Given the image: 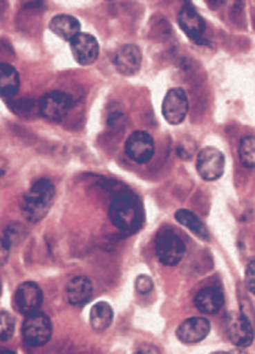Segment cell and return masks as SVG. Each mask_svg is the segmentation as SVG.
Masks as SVG:
<instances>
[{"mask_svg":"<svg viewBox=\"0 0 255 354\" xmlns=\"http://www.w3.org/2000/svg\"><path fill=\"white\" fill-rule=\"evenodd\" d=\"M55 198V185L48 178L37 180L23 195L21 210L29 223L41 221L53 206Z\"/></svg>","mask_w":255,"mask_h":354,"instance_id":"1","label":"cell"},{"mask_svg":"<svg viewBox=\"0 0 255 354\" xmlns=\"http://www.w3.org/2000/svg\"><path fill=\"white\" fill-rule=\"evenodd\" d=\"M111 223L122 232H135L143 223V210L138 198L132 194L118 195L110 205Z\"/></svg>","mask_w":255,"mask_h":354,"instance_id":"2","label":"cell"},{"mask_svg":"<svg viewBox=\"0 0 255 354\" xmlns=\"http://www.w3.org/2000/svg\"><path fill=\"white\" fill-rule=\"evenodd\" d=\"M73 106V99L69 93L53 91L46 93L39 100V114L51 122H61L66 118Z\"/></svg>","mask_w":255,"mask_h":354,"instance_id":"3","label":"cell"},{"mask_svg":"<svg viewBox=\"0 0 255 354\" xmlns=\"http://www.w3.org/2000/svg\"><path fill=\"white\" fill-rule=\"evenodd\" d=\"M22 335L28 345L39 348L46 345L53 335V324L47 315L36 312L26 317L22 326Z\"/></svg>","mask_w":255,"mask_h":354,"instance_id":"4","label":"cell"},{"mask_svg":"<svg viewBox=\"0 0 255 354\" xmlns=\"http://www.w3.org/2000/svg\"><path fill=\"white\" fill-rule=\"evenodd\" d=\"M225 334L232 345L239 349L249 348L254 341V328L240 312H231L225 319Z\"/></svg>","mask_w":255,"mask_h":354,"instance_id":"5","label":"cell"},{"mask_svg":"<svg viewBox=\"0 0 255 354\" xmlns=\"http://www.w3.org/2000/svg\"><path fill=\"white\" fill-rule=\"evenodd\" d=\"M155 254L164 266H177L185 254V243L171 231H162L155 238Z\"/></svg>","mask_w":255,"mask_h":354,"instance_id":"6","label":"cell"},{"mask_svg":"<svg viewBox=\"0 0 255 354\" xmlns=\"http://www.w3.org/2000/svg\"><path fill=\"white\" fill-rule=\"evenodd\" d=\"M196 169L203 180L214 181L224 174L225 157L216 147H205L198 154Z\"/></svg>","mask_w":255,"mask_h":354,"instance_id":"7","label":"cell"},{"mask_svg":"<svg viewBox=\"0 0 255 354\" xmlns=\"http://www.w3.org/2000/svg\"><path fill=\"white\" fill-rule=\"evenodd\" d=\"M125 153L136 164H146L151 161L155 153L153 136L144 131L133 132L125 143Z\"/></svg>","mask_w":255,"mask_h":354,"instance_id":"8","label":"cell"},{"mask_svg":"<svg viewBox=\"0 0 255 354\" xmlns=\"http://www.w3.org/2000/svg\"><path fill=\"white\" fill-rule=\"evenodd\" d=\"M189 103L187 92L182 88H171L165 95L162 103V114L170 125H180L188 114Z\"/></svg>","mask_w":255,"mask_h":354,"instance_id":"9","label":"cell"},{"mask_svg":"<svg viewBox=\"0 0 255 354\" xmlns=\"http://www.w3.org/2000/svg\"><path fill=\"white\" fill-rule=\"evenodd\" d=\"M41 304H43V291L36 283L25 281L18 286L15 292V305L22 315L30 316L39 312Z\"/></svg>","mask_w":255,"mask_h":354,"instance_id":"10","label":"cell"},{"mask_svg":"<svg viewBox=\"0 0 255 354\" xmlns=\"http://www.w3.org/2000/svg\"><path fill=\"white\" fill-rule=\"evenodd\" d=\"M69 43H70L72 54L77 64L88 66V65H92L99 58L100 48L95 36L80 32Z\"/></svg>","mask_w":255,"mask_h":354,"instance_id":"11","label":"cell"},{"mask_svg":"<svg viewBox=\"0 0 255 354\" xmlns=\"http://www.w3.org/2000/svg\"><path fill=\"white\" fill-rule=\"evenodd\" d=\"M210 333V322L205 317H191L184 320L176 331L180 342L185 345H195L202 342Z\"/></svg>","mask_w":255,"mask_h":354,"instance_id":"12","label":"cell"},{"mask_svg":"<svg viewBox=\"0 0 255 354\" xmlns=\"http://www.w3.org/2000/svg\"><path fill=\"white\" fill-rule=\"evenodd\" d=\"M114 66L122 76H133L142 66V51L135 44H124L114 54Z\"/></svg>","mask_w":255,"mask_h":354,"instance_id":"13","label":"cell"},{"mask_svg":"<svg viewBox=\"0 0 255 354\" xmlns=\"http://www.w3.org/2000/svg\"><path fill=\"white\" fill-rule=\"evenodd\" d=\"M178 25L182 32L193 41L200 43L205 36L206 24L203 18L189 6H184L178 12Z\"/></svg>","mask_w":255,"mask_h":354,"instance_id":"14","label":"cell"},{"mask_svg":"<svg viewBox=\"0 0 255 354\" xmlns=\"http://www.w3.org/2000/svg\"><path fill=\"white\" fill-rule=\"evenodd\" d=\"M193 304L196 309L206 315L217 313L224 306V294L216 287H205L195 295Z\"/></svg>","mask_w":255,"mask_h":354,"instance_id":"15","label":"cell"},{"mask_svg":"<svg viewBox=\"0 0 255 354\" xmlns=\"http://www.w3.org/2000/svg\"><path fill=\"white\" fill-rule=\"evenodd\" d=\"M93 287L88 277L76 276L66 286V297L70 305L73 306H84L92 298Z\"/></svg>","mask_w":255,"mask_h":354,"instance_id":"16","label":"cell"},{"mask_svg":"<svg viewBox=\"0 0 255 354\" xmlns=\"http://www.w3.org/2000/svg\"><path fill=\"white\" fill-rule=\"evenodd\" d=\"M50 30L58 37L70 41L82 30V25L76 17L68 14L55 15L50 22Z\"/></svg>","mask_w":255,"mask_h":354,"instance_id":"17","label":"cell"},{"mask_svg":"<svg viewBox=\"0 0 255 354\" xmlns=\"http://www.w3.org/2000/svg\"><path fill=\"white\" fill-rule=\"evenodd\" d=\"M21 86L19 73L10 64L0 62V96L12 97L18 93Z\"/></svg>","mask_w":255,"mask_h":354,"instance_id":"18","label":"cell"},{"mask_svg":"<svg viewBox=\"0 0 255 354\" xmlns=\"http://www.w3.org/2000/svg\"><path fill=\"white\" fill-rule=\"evenodd\" d=\"M113 317H114L113 309L107 302L100 301V302L95 304L89 313V323H91L92 330L95 333L106 331L111 326Z\"/></svg>","mask_w":255,"mask_h":354,"instance_id":"19","label":"cell"},{"mask_svg":"<svg viewBox=\"0 0 255 354\" xmlns=\"http://www.w3.org/2000/svg\"><path fill=\"white\" fill-rule=\"evenodd\" d=\"M176 220L184 225L185 228H188L191 232H193L198 238L203 239V241H209V231L206 228V225L203 224V221L191 210L187 209H180L176 213Z\"/></svg>","mask_w":255,"mask_h":354,"instance_id":"20","label":"cell"},{"mask_svg":"<svg viewBox=\"0 0 255 354\" xmlns=\"http://www.w3.org/2000/svg\"><path fill=\"white\" fill-rule=\"evenodd\" d=\"M239 157L246 168L255 169V136H245L240 140Z\"/></svg>","mask_w":255,"mask_h":354,"instance_id":"21","label":"cell"},{"mask_svg":"<svg viewBox=\"0 0 255 354\" xmlns=\"http://www.w3.org/2000/svg\"><path fill=\"white\" fill-rule=\"evenodd\" d=\"M14 319L8 312H0V341H8L14 334Z\"/></svg>","mask_w":255,"mask_h":354,"instance_id":"22","label":"cell"},{"mask_svg":"<svg viewBox=\"0 0 255 354\" xmlns=\"http://www.w3.org/2000/svg\"><path fill=\"white\" fill-rule=\"evenodd\" d=\"M25 236V231L21 225L18 224H11L7 230H6V241L8 245H12V243H17V242H21V239Z\"/></svg>","mask_w":255,"mask_h":354,"instance_id":"23","label":"cell"},{"mask_svg":"<svg viewBox=\"0 0 255 354\" xmlns=\"http://www.w3.org/2000/svg\"><path fill=\"white\" fill-rule=\"evenodd\" d=\"M135 287H136V291L139 294H149L153 287H154V283H153V279L147 274H140L136 281H135Z\"/></svg>","mask_w":255,"mask_h":354,"instance_id":"24","label":"cell"},{"mask_svg":"<svg viewBox=\"0 0 255 354\" xmlns=\"http://www.w3.org/2000/svg\"><path fill=\"white\" fill-rule=\"evenodd\" d=\"M246 284L249 291L255 295V261H252L246 268Z\"/></svg>","mask_w":255,"mask_h":354,"instance_id":"25","label":"cell"},{"mask_svg":"<svg viewBox=\"0 0 255 354\" xmlns=\"http://www.w3.org/2000/svg\"><path fill=\"white\" fill-rule=\"evenodd\" d=\"M21 3L23 8L33 11V10H41L44 7L46 0H21Z\"/></svg>","mask_w":255,"mask_h":354,"instance_id":"26","label":"cell"},{"mask_svg":"<svg viewBox=\"0 0 255 354\" xmlns=\"http://www.w3.org/2000/svg\"><path fill=\"white\" fill-rule=\"evenodd\" d=\"M8 246L7 241L0 238V266H4L8 260Z\"/></svg>","mask_w":255,"mask_h":354,"instance_id":"27","label":"cell"},{"mask_svg":"<svg viewBox=\"0 0 255 354\" xmlns=\"http://www.w3.org/2000/svg\"><path fill=\"white\" fill-rule=\"evenodd\" d=\"M135 354H161V352L153 345H142Z\"/></svg>","mask_w":255,"mask_h":354,"instance_id":"28","label":"cell"},{"mask_svg":"<svg viewBox=\"0 0 255 354\" xmlns=\"http://www.w3.org/2000/svg\"><path fill=\"white\" fill-rule=\"evenodd\" d=\"M227 354H247L245 351H242V349H238V351H232V352H228Z\"/></svg>","mask_w":255,"mask_h":354,"instance_id":"29","label":"cell"},{"mask_svg":"<svg viewBox=\"0 0 255 354\" xmlns=\"http://www.w3.org/2000/svg\"><path fill=\"white\" fill-rule=\"evenodd\" d=\"M0 354H15L14 352H11V351H0Z\"/></svg>","mask_w":255,"mask_h":354,"instance_id":"30","label":"cell"},{"mask_svg":"<svg viewBox=\"0 0 255 354\" xmlns=\"http://www.w3.org/2000/svg\"><path fill=\"white\" fill-rule=\"evenodd\" d=\"M211 354H227V352H217V353H211Z\"/></svg>","mask_w":255,"mask_h":354,"instance_id":"31","label":"cell"},{"mask_svg":"<svg viewBox=\"0 0 255 354\" xmlns=\"http://www.w3.org/2000/svg\"><path fill=\"white\" fill-rule=\"evenodd\" d=\"M0 291H1V286H0Z\"/></svg>","mask_w":255,"mask_h":354,"instance_id":"32","label":"cell"}]
</instances>
